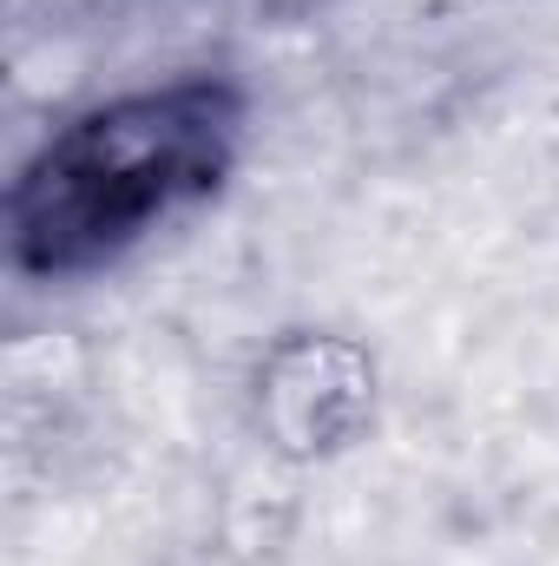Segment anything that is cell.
Instances as JSON below:
<instances>
[{"instance_id": "6da1fadb", "label": "cell", "mask_w": 559, "mask_h": 566, "mask_svg": "<svg viewBox=\"0 0 559 566\" xmlns=\"http://www.w3.org/2000/svg\"><path fill=\"white\" fill-rule=\"evenodd\" d=\"M238 139V99L211 80L119 93L40 145L7 198L13 264L80 277L218 191Z\"/></svg>"}, {"instance_id": "7a4b0ae2", "label": "cell", "mask_w": 559, "mask_h": 566, "mask_svg": "<svg viewBox=\"0 0 559 566\" xmlns=\"http://www.w3.org/2000/svg\"><path fill=\"white\" fill-rule=\"evenodd\" d=\"M257 416L277 448L329 454L369 422V363L342 336H289L257 369Z\"/></svg>"}]
</instances>
